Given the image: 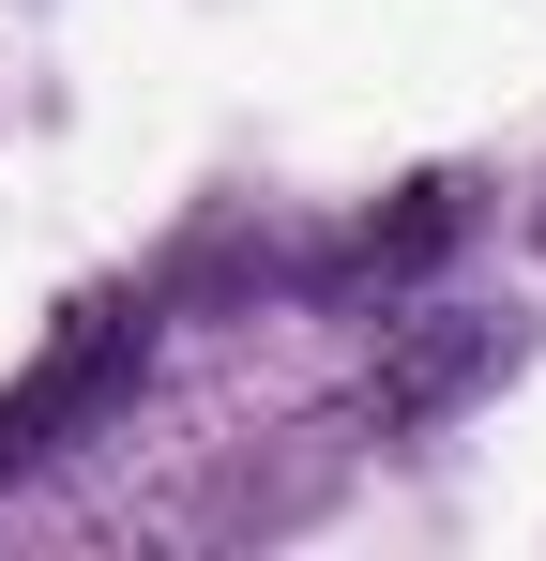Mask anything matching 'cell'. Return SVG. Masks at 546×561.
Wrapping results in <instances>:
<instances>
[{"label": "cell", "instance_id": "6da1fadb", "mask_svg": "<svg viewBox=\"0 0 546 561\" xmlns=\"http://www.w3.org/2000/svg\"><path fill=\"white\" fill-rule=\"evenodd\" d=\"M137 379H152V304H137V288L61 304L46 365L0 394V485H15V470H46V456H77L91 425H122V410H137Z\"/></svg>", "mask_w": 546, "mask_h": 561}, {"label": "cell", "instance_id": "7a4b0ae2", "mask_svg": "<svg viewBox=\"0 0 546 561\" xmlns=\"http://www.w3.org/2000/svg\"><path fill=\"white\" fill-rule=\"evenodd\" d=\"M486 365H501V319L425 304V319H395V350H379V379H364V425H379V440H395V425H441Z\"/></svg>", "mask_w": 546, "mask_h": 561}, {"label": "cell", "instance_id": "3957f363", "mask_svg": "<svg viewBox=\"0 0 546 561\" xmlns=\"http://www.w3.org/2000/svg\"><path fill=\"white\" fill-rule=\"evenodd\" d=\"M455 243H470V183L441 168V183H410L395 213H364L334 259H288V274H304V288H410L425 259H455Z\"/></svg>", "mask_w": 546, "mask_h": 561}]
</instances>
